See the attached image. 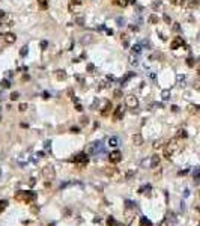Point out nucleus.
<instances>
[{
  "instance_id": "nucleus-1",
  "label": "nucleus",
  "mask_w": 200,
  "mask_h": 226,
  "mask_svg": "<svg viewBox=\"0 0 200 226\" xmlns=\"http://www.w3.org/2000/svg\"><path fill=\"white\" fill-rule=\"evenodd\" d=\"M178 151H181V143H179L178 139H172V140L167 142V145L164 148V157L166 158H172Z\"/></svg>"
},
{
  "instance_id": "nucleus-2",
  "label": "nucleus",
  "mask_w": 200,
  "mask_h": 226,
  "mask_svg": "<svg viewBox=\"0 0 200 226\" xmlns=\"http://www.w3.org/2000/svg\"><path fill=\"white\" fill-rule=\"evenodd\" d=\"M15 199L20 200V202L32 203L36 199V193H33V191H17L15 193Z\"/></svg>"
},
{
  "instance_id": "nucleus-3",
  "label": "nucleus",
  "mask_w": 200,
  "mask_h": 226,
  "mask_svg": "<svg viewBox=\"0 0 200 226\" xmlns=\"http://www.w3.org/2000/svg\"><path fill=\"white\" fill-rule=\"evenodd\" d=\"M42 175H44V178L47 179V181H53L54 179V176H56V172H54V169H53V166H45L44 169H42Z\"/></svg>"
},
{
  "instance_id": "nucleus-4",
  "label": "nucleus",
  "mask_w": 200,
  "mask_h": 226,
  "mask_svg": "<svg viewBox=\"0 0 200 226\" xmlns=\"http://www.w3.org/2000/svg\"><path fill=\"white\" fill-rule=\"evenodd\" d=\"M124 115H125L124 107H122V105H118V107L115 108V113H113V121H119V119H122V118H124Z\"/></svg>"
},
{
  "instance_id": "nucleus-5",
  "label": "nucleus",
  "mask_w": 200,
  "mask_h": 226,
  "mask_svg": "<svg viewBox=\"0 0 200 226\" xmlns=\"http://www.w3.org/2000/svg\"><path fill=\"white\" fill-rule=\"evenodd\" d=\"M103 151H104V145H103L101 142L92 143V146H90V152H92V154H101Z\"/></svg>"
},
{
  "instance_id": "nucleus-6",
  "label": "nucleus",
  "mask_w": 200,
  "mask_h": 226,
  "mask_svg": "<svg viewBox=\"0 0 200 226\" xmlns=\"http://www.w3.org/2000/svg\"><path fill=\"white\" fill-rule=\"evenodd\" d=\"M127 105L131 107V108H136V107L139 105L137 96H136V95H128V96H127Z\"/></svg>"
},
{
  "instance_id": "nucleus-7",
  "label": "nucleus",
  "mask_w": 200,
  "mask_h": 226,
  "mask_svg": "<svg viewBox=\"0 0 200 226\" xmlns=\"http://www.w3.org/2000/svg\"><path fill=\"white\" fill-rule=\"evenodd\" d=\"M72 161L80 164V166H83V164H87V157H86V154H78V155H75L72 158Z\"/></svg>"
},
{
  "instance_id": "nucleus-8",
  "label": "nucleus",
  "mask_w": 200,
  "mask_h": 226,
  "mask_svg": "<svg viewBox=\"0 0 200 226\" xmlns=\"http://www.w3.org/2000/svg\"><path fill=\"white\" fill-rule=\"evenodd\" d=\"M179 47H184V39H182L181 36H176V38L172 41L170 48H172V50H176V48H179Z\"/></svg>"
},
{
  "instance_id": "nucleus-9",
  "label": "nucleus",
  "mask_w": 200,
  "mask_h": 226,
  "mask_svg": "<svg viewBox=\"0 0 200 226\" xmlns=\"http://www.w3.org/2000/svg\"><path fill=\"white\" fill-rule=\"evenodd\" d=\"M121 158H122V155H121V152H119V151H113V152L109 155L110 163H119V161H121Z\"/></svg>"
},
{
  "instance_id": "nucleus-10",
  "label": "nucleus",
  "mask_w": 200,
  "mask_h": 226,
  "mask_svg": "<svg viewBox=\"0 0 200 226\" xmlns=\"http://www.w3.org/2000/svg\"><path fill=\"white\" fill-rule=\"evenodd\" d=\"M110 111H112V102H110V101H107V102L104 104L103 110H101V116H104V118H106Z\"/></svg>"
},
{
  "instance_id": "nucleus-11",
  "label": "nucleus",
  "mask_w": 200,
  "mask_h": 226,
  "mask_svg": "<svg viewBox=\"0 0 200 226\" xmlns=\"http://www.w3.org/2000/svg\"><path fill=\"white\" fill-rule=\"evenodd\" d=\"M15 39H17V36H15L14 33H6V35H5V41H6L8 44H14Z\"/></svg>"
},
{
  "instance_id": "nucleus-12",
  "label": "nucleus",
  "mask_w": 200,
  "mask_h": 226,
  "mask_svg": "<svg viewBox=\"0 0 200 226\" xmlns=\"http://www.w3.org/2000/svg\"><path fill=\"white\" fill-rule=\"evenodd\" d=\"M133 142H134V145L140 146V145L143 143V137H142L140 134H134V136H133Z\"/></svg>"
},
{
  "instance_id": "nucleus-13",
  "label": "nucleus",
  "mask_w": 200,
  "mask_h": 226,
  "mask_svg": "<svg viewBox=\"0 0 200 226\" xmlns=\"http://www.w3.org/2000/svg\"><path fill=\"white\" fill-rule=\"evenodd\" d=\"M107 224H109V226H124L122 223L116 221V220H115L113 217H109V218H107Z\"/></svg>"
},
{
  "instance_id": "nucleus-14",
  "label": "nucleus",
  "mask_w": 200,
  "mask_h": 226,
  "mask_svg": "<svg viewBox=\"0 0 200 226\" xmlns=\"http://www.w3.org/2000/svg\"><path fill=\"white\" fill-rule=\"evenodd\" d=\"M118 145H119V140H118V137H110V139H109V146L115 148V146H118Z\"/></svg>"
},
{
  "instance_id": "nucleus-15",
  "label": "nucleus",
  "mask_w": 200,
  "mask_h": 226,
  "mask_svg": "<svg viewBox=\"0 0 200 226\" xmlns=\"http://www.w3.org/2000/svg\"><path fill=\"white\" fill-rule=\"evenodd\" d=\"M115 3L119 5V6H122V8H125V6L130 5V0H115Z\"/></svg>"
},
{
  "instance_id": "nucleus-16",
  "label": "nucleus",
  "mask_w": 200,
  "mask_h": 226,
  "mask_svg": "<svg viewBox=\"0 0 200 226\" xmlns=\"http://www.w3.org/2000/svg\"><path fill=\"white\" fill-rule=\"evenodd\" d=\"M158 164H160V157H158V155H154L152 160H151V166L155 167V166H158Z\"/></svg>"
},
{
  "instance_id": "nucleus-17",
  "label": "nucleus",
  "mask_w": 200,
  "mask_h": 226,
  "mask_svg": "<svg viewBox=\"0 0 200 226\" xmlns=\"http://www.w3.org/2000/svg\"><path fill=\"white\" fill-rule=\"evenodd\" d=\"M38 5H39L41 9H47V6H48V0H38Z\"/></svg>"
},
{
  "instance_id": "nucleus-18",
  "label": "nucleus",
  "mask_w": 200,
  "mask_h": 226,
  "mask_svg": "<svg viewBox=\"0 0 200 226\" xmlns=\"http://www.w3.org/2000/svg\"><path fill=\"white\" fill-rule=\"evenodd\" d=\"M193 176H194L196 182H197V181H200V167H196V170L193 172Z\"/></svg>"
},
{
  "instance_id": "nucleus-19",
  "label": "nucleus",
  "mask_w": 200,
  "mask_h": 226,
  "mask_svg": "<svg viewBox=\"0 0 200 226\" xmlns=\"http://www.w3.org/2000/svg\"><path fill=\"white\" fill-rule=\"evenodd\" d=\"M56 77H57L59 80H65V78H66V74H65V71H63V69H60V71H57Z\"/></svg>"
},
{
  "instance_id": "nucleus-20",
  "label": "nucleus",
  "mask_w": 200,
  "mask_h": 226,
  "mask_svg": "<svg viewBox=\"0 0 200 226\" xmlns=\"http://www.w3.org/2000/svg\"><path fill=\"white\" fill-rule=\"evenodd\" d=\"M131 77H134V72H128V74H127V75L122 78V86H125V83H127V81H128Z\"/></svg>"
},
{
  "instance_id": "nucleus-21",
  "label": "nucleus",
  "mask_w": 200,
  "mask_h": 226,
  "mask_svg": "<svg viewBox=\"0 0 200 226\" xmlns=\"http://www.w3.org/2000/svg\"><path fill=\"white\" fill-rule=\"evenodd\" d=\"M140 223H142L143 226H151V224H152V223H151V220H148V218H146L145 215H143V217L140 218Z\"/></svg>"
},
{
  "instance_id": "nucleus-22",
  "label": "nucleus",
  "mask_w": 200,
  "mask_h": 226,
  "mask_svg": "<svg viewBox=\"0 0 200 226\" xmlns=\"http://www.w3.org/2000/svg\"><path fill=\"white\" fill-rule=\"evenodd\" d=\"M158 21H160V18H158L157 15H151V17H149V23H151V24H157Z\"/></svg>"
},
{
  "instance_id": "nucleus-23",
  "label": "nucleus",
  "mask_w": 200,
  "mask_h": 226,
  "mask_svg": "<svg viewBox=\"0 0 200 226\" xmlns=\"http://www.w3.org/2000/svg\"><path fill=\"white\" fill-rule=\"evenodd\" d=\"M169 2H170L172 5H175V6H181V5H184V0H169Z\"/></svg>"
},
{
  "instance_id": "nucleus-24",
  "label": "nucleus",
  "mask_w": 200,
  "mask_h": 226,
  "mask_svg": "<svg viewBox=\"0 0 200 226\" xmlns=\"http://www.w3.org/2000/svg\"><path fill=\"white\" fill-rule=\"evenodd\" d=\"M8 206V200H0V212Z\"/></svg>"
},
{
  "instance_id": "nucleus-25",
  "label": "nucleus",
  "mask_w": 200,
  "mask_h": 226,
  "mask_svg": "<svg viewBox=\"0 0 200 226\" xmlns=\"http://www.w3.org/2000/svg\"><path fill=\"white\" fill-rule=\"evenodd\" d=\"M113 96H115V98H118V99H119V98H121V96H122V90H121V89H116V90H115V92H113Z\"/></svg>"
},
{
  "instance_id": "nucleus-26",
  "label": "nucleus",
  "mask_w": 200,
  "mask_h": 226,
  "mask_svg": "<svg viewBox=\"0 0 200 226\" xmlns=\"http://www.w3.org/2000/svg\"><path fill=\"white\" fill-rule=\"evenodd\" d=\"M6 20H8V15H6L5 12H0V21H2V23H6Z\"/></svg>"
},
{
  "instance_id": "nucleus-27",
  "label": "nucleus",
  "mask_w": 200,
  "mask_h": 226,
  "mask_svg": "<svg viewBox=\"0 0 200 226\" xmlns=\"http://www.w3.org/2000/svg\"><path fill=\"white\" fill-rule=\"evenodd\" d=\"M83 3V0H71V5L72 6H80Z\"/></svg>"
},
{
  "instance_id": "nucleus-28",
  "label": "nucleus",
  "mask_w": 200,
  "mask_h": 226,
  "mask_svg": "<svg viewBox=\"0 0 200 226\" xmlns=\"http://www.w3.org/2000/svg\"><path fill=\"white\" fill-rule=\"evenodd\" d=\"M18 96H20V93H18V92H12V93H11V99H12V101L18 99Z\"/></svg>"
},
{
  "instance_id": "nucleus-29",
  "label": "nucleus",
  "mask_w": 200,
  "mask_h": 226,
  "mask_svg": "<svg viewBox=\"0 0 200 226\" xmlns=\"http://www.w3.org/2000/svg\"><path fill=\"white\" fill-rule=\"evenodd\" d=\"M18 110H20V111H26V110H27V104H26V102H23V104H20V107H18Z\"/></svg>"
},
{
  "instance_id": "nucleus-30",
  "label": "nucleus",
  "mask_w": 200,
  "mask_h": 226,
  "mask_svg": "<svg viewBox=\"0 0 200 226\" xmlns=\"http://www.w3.org/2000/svg\"><path fill=\"white\" fill-rule=\"evenodd\" d=\"M178 136L185 139V137H187V131H185V130H179V131H178Z\"/></svg>"
},
{
  "instance_id": "nucleus-31",
  "label": "nucleus",
  "mask_w": 200,
  "mask_h": 226,
  "mask_svg": "<svg viewBox=\"0 0 200 226\" xmlns=\"http://www.w3.org/2000/svg\"><path fill=\"white\" fill-rule=\"evenodd\" d=\"M140 191L143 193V191H148V194H149V191H151V185H145V187H142L140 188Z\"/></svg>"
},
{
  "instance_id": "nucleus-32",
  "label": "nucleus",
  "mask_w": 200,
  "mask_h": 226,
  "mask_svg": "<svg viewBox=\"0 0 200 226\" xmlns=\"http://www.w3.org/2000/svg\"><path fill=\"white\" fill-rule=\"evenodd\" d=\"M90 41H92L90 35H86V38H84V39H81V42H83V44H86V42H90Z\"/></svg>"
},
{
  "instance_id": "nucleus-33",
  "label": "nucleus",
  "mask_w": 200,
  "mask_h": 226,
  "mask_svg": "<svg viewBox=\"0 0 200 226\" xmlns=\"http://www.w3.org/2000/svg\"><path fill=\"white\" fill-rule=\"evenodd\" d=\"M133 51H134V53H140V45H139V44H136V45L133 47Z\"/></svg>"
},
{
  "instance_id": "nucleus-34",
  "label": "nucleus",
  "mask_w": 200,
  "mask_h": 226,
  "mask_svg": "<svg viewBox=\"0 0 200 226\" xmlns=\"http://www.w3.org/2000/svg\"><path fill=\"white\" fill-rule=\"evenodd\" d=\"M20 54H21V56H26V54H27V47H23V48L20 50Z\"/></svg>"
},
{
  "instance_id": "nucleus-35",
  "label": "nucleus",
  "mask_w": 200,
  "mask_h": 226,
  "mask_svg": "<svg viewBox=\"0 0 200 226\" xmlns=\"http://www.w3.org/2000/svg\"><path fill=\"white\" fill-rule=\"evenodd\" d=\"M2 86H3V87H9V86H11L9 80H3V81H2Z\"/></svg>"
},
{
  "instance_id": "nucleus-36",
  "label": "nucleus",
  "mask_w": 200,
  "mask_h": 226,
  "mask_svg": "<svg viewBox=\"0 0 200 226\" xmlns=\"http://www.w3.org/2000/svg\"><path fill=\"white\" fill-rule=\"evenodd\" d=\"M169 95H170L169 90H164V92H163V99H169Z\"/></svg>"
},
{
  "instance_id": "nucleus-37",
  "label": "nucleus",
  "mask_w": 200,
  "mask_h": 226,
  "mask_svg": "<svg viewBox=\"0 0 200 226\" xmlns=\"http://www.w3.org/2000/svg\"><path fill=\"white\" fill-rule=\"evenodd\" d=\"M75 21H77V23H78L80 26H83V23H84V20H83L81 17H77V20H75Z\"/></svg>"
},
{
  "instance_id": "nucleus-38",
  "label": "nucleus",
  "mask_w": 200,
  "mask_h": 226,
  "mask_svg": "<svg viewBox=\"0 0 200 226\" xmlns=\"http://www.w3.org/2000/svg\"><path fill=\"white\" fill-rule=\"evenodd\" d=\"M187 63H188L190 66H193V65H194V59H193V57H188V60H187Z\"/></svg>"
},
{
  "instance_id": "nucleus-39",
  "label": "nucleus",
  "mask_w": 200,
  "mask_h": 226,
  "mask_svg": "<svg viewBox=\"0 0 200 226\" xmlns=\"http://www.w3.org/2000/svg\"><path fill=\"white\" fill-rule=\"evenodd\" d=\"M101 89H104V87H109V83L107 81H101V86H99Z\"/></svg>"
},
{
  "instance_id": "nucleus-40",
  "label": "nucleus",
  "mask_w": 200,
  "mask_h": 226,
  "mask_svg": "<svg viewBox=\"0 0 200 226\" xmlns=\"http://www.w3.org/2000/svg\"><path fill=\"white\" fill-rule=\"evenodd\" d=\"M124 23H125L124 18H119V20H118V24H119V26H124Z\"/></svg>"
},
{
  "instance_id": "nucleus-41",
  "label": "nucleus",
  "mask_w": 200,
  "mask_h": 226,
  "mask_svg": "<svg viewBox=\"0 0 200 226\" xmlns=\"http://www.w3.org/2000/svg\"><path fill=\"white\" fill-rule=\"evenodd\" d=\"M179 29H181V27H179V24H178V23H175V26H173V30H175V32H178Z\"/></svg>"
},
{
  "instance_id": "nucleus-42",
  "label": "nucleus",
  "mask_w": 200,
  "mask_h": 226,
  "mask_svg": "<svg viewBox=\"0 0 200 226\" xmlns=\"http://www.w3.org/2000/svg\"><path fill=\"white\" fill-rule=\"evenodd\" d=\"M164 21H166V23H170V17H167V15H164Z\"/></svg>"
},
{
  "instance_id": "nucleus-43",
  "label": "nucleus",
  "mask_w": 200,
  "mask_h": 226,
  "mask_svg": "<svg viewBox=\"0 0 200 226\" xmlns=\"http://www.w3.org/2000/svg\"><path fill=\"white\" fill-rule=\"evenodd\" d=\"M41 47H42V48H45V47H47V42H45V41H42V42H41Z\"/></svg>"
},
{
  "instance_id": "nucleus-44",
  "label": "nucleus",
  "mask_w": 200,
  "mask_h": 226,
  "mask_svg": "<svg viewBox=\"0 0 200 226\" xmlns=\"http://www.w3.org/2000/svg\"><path fill=\"white\" fill-rule=\"evenodd\" d=\"M199 75H200V66H199Z\"/></svg>"
}]
</instances>
